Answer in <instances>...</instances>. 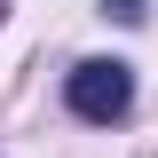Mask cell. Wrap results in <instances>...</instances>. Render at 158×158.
<instances>
[{
    "label": "cell",
    "mask_w": 158,
    "mask_h": 158,
    "mask_svg": "<svg viewBox=\"0 0 158 158\" xmlns=\"http://www.w3.org/2000/svg\"><path fill=\"white\" fill-rule=\"evenodd\" d=\"M103 8H111L118 24H142V0H103Z\"/></svg>",
    "instance_id": "2"
},
{
    "label": "cell",
    "mask_w": 158,
    "mask_h": 158,
    "mask_svg": "<svg viewBox=\"0 0 158 158\" xmlns=\"http://www.w3.org/2000/svg\"><path fill=\"white\" fill-rule=\"evenodd\" d=\"M63 95H71L79 118L111 127V118H127V103H135V71H127V63H111V56H87V63L71 71V87H63Z\"/></svg>",
    "instance_id": "1"
}]
</instances>
